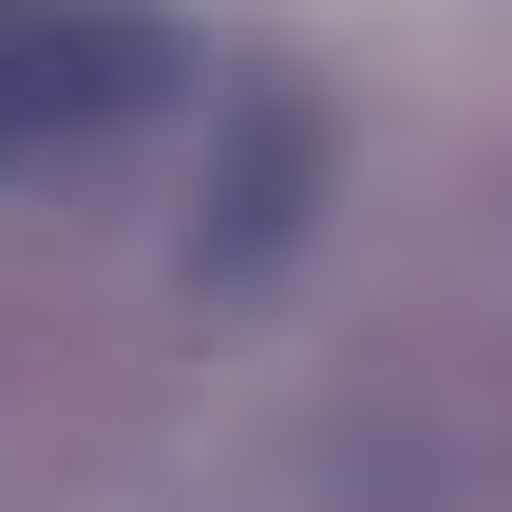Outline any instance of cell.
I'll return each instance as SVG.
<instances>
[{
	"label": "cell",
	"instance_id": "obj_1",
	"mask_svg": "<svg viewBox=\"0 0 512 512\" xmlns=\"http://www.w3.org/2000/svg\"><path fill=\"white\" fill-rule=\"evenodd\" d=\"M133 95H152V19H114V0H0V152L95 133Z\"/></svg>",
	"mask_w": 512,
	"mask_h": 512
}]
</instances>
